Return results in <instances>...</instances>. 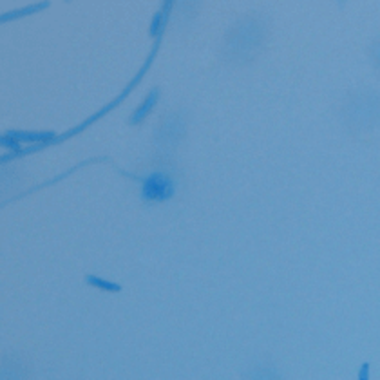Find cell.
Returning a JSON list of instances; mask_svg holds the SVG:
<instances>
[{
    "label": "cell",
    "mask_w": 380,
    "mask_h": 380,
    "mask_svg": "<svg viewBox=\"0 0 380 380\" xmlns=\"http://www.w3.org/2000/svg\"><path fill=\"white\" fill-rule=\"evenodd\" d=\"M174 194V183L163 172H152L142 181V198L145 201H165Z\"/></svg>",
    "instance_id": "obj_1"
},
{
    "label": "cell",
    "mask_w": 380,
    "mask_h": 380,
    "mask_svg": "<svg viewBox=\"0 0 380 380\" xmlns=\"http://www.w3.org/2000/svg\"><path fill=\"white\" fill-rule=\"evenodd\" d=\"M6 136L13 138L17 142H42V140H51L54 133H33V131H9Z\"/></svg>",
    "instance_id": "obj_2"
},
{
    "label": "cell",
    "mask_w": 380,
    "mask_h": 380,
    "mask_svg": "<svg viewBox=\"0 0 380 380\" xmlns=\"http://www.w3.org/2000/svg\"><path fill=\"white\" fill-rule=\"evenodd\" d=\"M156 100H158V89H154V91H151V93H149V96L145 98V102L142 103V107H138V111L133 112V116H131V119H129V121H131V123H138L140 119L145 118L147 112H149L152 107H154Z\"/></svg>",
    "instance_id": "obj_3"
},
{
    "label": "cell",
    "mask_w": 380,
    "mask_h": 380,
    "mask_svg": "<svg viewBox=\"0 0 380 380\" xmlns=\"http://www.w3.org/2000/svg\"><path fill=\"white\" fill-rule=\"evenodd\" d=\"M85 281H87V284L100 288V290H103V292H112V293L121 292V286H119L118 283H112V281H105V279L96 277V275H87V277H85Z\"/></svg>",
    "instance_id": "obj_4"
},
{
    "label": "cell",
    "mask_w": 380,
    "mask_h": 380,
    "mask_svg": "<svg viewBox=\"0 0 380 380\" xmlns=\"http://www.w3.org/2000/svg\"><path fill=\"white\" fill-rule=\"evenodd\" d=\"M167 6L168 4H165V8L161 9V11H158V13H156L154 20H152V26H151V33H152V35H156L158 31H161V26H163V20H161V18H163V15L168 11Z\"/></svg>",
    "instance_id": "obj_5"
},
{
    "label": "cell",
    "mask_w": 380,
    "mask_h": 380,
    "mask_svg": "<svg viewBox=\"0 0 380 380\" xmlns=\"http://www.w3.org/2000/svg\"><path fill=\"white\" fill-rule=\"evenodd\" d=\"M2 145L9 147V149H13V151H20V143H18L17 140H13V138H9V136L2 138Z\"/></svg>",
    "instance_id": "obj_6"
},
{
    "label": "cell",
    "mask_w": 380,
    "mask_h": 380,
    "mask_svg": "<svg viewBox=\"0 0 380 380\" xmlns=\"http://www.w3.org/2000/svg\"><path fill=\"white\" fill-rule=\"evenodd\" d=\"M358 380H369V362H364L358 369Z\"/></svg>",
    "instance_id": "obj_7"
}]
</instances>
